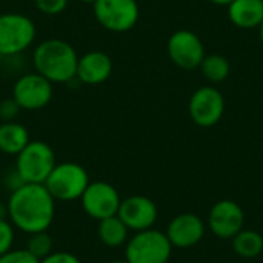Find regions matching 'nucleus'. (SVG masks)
<instances>
[{
	"instance_id": "nucleus-32",
	"label": "nucleus",
	"mask_w": 263,
	"mask_h": 263,
	"mask_svg": "<svg viewBox=\"0 0 263 263\" xmlns=\"http://www.w3.org/2000/svg\"><path fill=\"white\" fill-rule=\"evenodd\" d=\"M109 263H128L126 260H112V262H109Z\"/></svg>"
},
{
	"instance_id": "nucleus-4",
	"label": "nucleus",
	"mask_w": 263,
	"mask_h": 263,
	"mask_svg": "<svg viewBox=\"0 0 263 263\" xmlns=\"http://www.w3.org/2000/svg\"><path fill=\"white\" fill-rule=\"evenodd\" d=\"M89 182V174L82 165L74 162H62L55 163L43 185L55 202H72L82 197Z\"/></svg>"
},
{
	"instance_id": "nucleus-11",
	"label": "nucleus",
	"mask_w": 263,
	"mask_h": 263,
	"mask_svg": "<svg viewBox=\"0 0 263 263\" xmlns=\"http://www.w3.org/2000/svg\"><path fill=\"white\" fill-rule=\"evenodd\" d=\"M171 62L182 69H196L205 59V46L200 37L190 29L173 32L166 43Z\"/></svg>"
},
{
	"instance_id": "nucleus-19",
	"label": "nucleus",
	"mask_w": 263,
	"mask_h": 263,
	"mask_svg": "<svg viewBox=\"0 0 263 263\" xmlns=\"http://www.w3.org/2000/svg\"><path fill=\"white\" fill-rule=\"evenodd\" d=\"M234 253L243 259H254L263 253V236L254 230H242L233 239Z\"/></svg>"
},
{
	"instance_id": "nucleus-16",
	"label": "nucleus",
	"mask_w": 263,
	"mask_h": 263,
	"mask_svg": "<svg viewBox=\"0 0 263 263\" xmlns=\"http://www.w3.org/2000/svg\"><path fill=\"white\" fill-rule=\"evenodd\" d=\"M227 8L231 23L240 29H259L263 22V0H234Z\"/></svg>"
},
{
	"instance_id": "nucleus-3",
	"label": "nucleus",
	"mask_w": 263,
	"mask_h": 263,
	"mask_svg": "<svg viewBox=\"0 0 263 263\" xmlns=\"http://www.w3.org/2000/svg\"><path fill=\"white\" fill-rule=\"evenodd\" d=\"M37 37L31 17L22 12L0 14V57H15L26 51Z\"/></svg>"
},
{
	"instance_id": "nucleus-2",
	"label": "nucleus",
	"mask_w": 263,
	"mask_h": 263,
	"mask_svg": "<svg viewBox=\"0 0 263 263\" xmlns=\"http://www.w3.org/2000/svg\"><path fill=\"white\" fill-rule=\"evenodd\" d=\"M79 54L72 45L62 39L40 42L32 51V66L35 72L54 83H68L76 79Z\"/></svg>"
},
{
	"instance_id": "nucleus-31",
	"label": "nucleus",
	"mask_w": 263,
	"mask_h": 263,
	"mask_svg": "<svg viewBox=\"0 0 263 263\" xmlns=\"http://www.w3.org/2000/svg\"><path fill=\"white\" fill-rule=\"evenodd\" d=\"M80 2H82V3H88V5H92V3H94L96 0H80Z\"/></svg>"
},
{
	"instance_id": "nucleus-1",
	"label": "nucleus",
	"mask_w": 263,
	"mask_h": 263,
	"mask_svg": "<svg viewBox=\"0 0 263 263\" xmlns=\"http://www.w3.org/2000/svg\"><path fill=\"white\" fill-rule=\"evenodd\" d=\"M8 220L22 233L48 231L55 216V200L43 183H23L9 194Z\"/></svg>"
},
{
	"instance_id": "nucleus-10",
	"label": "nucleus",
	"mask_w": 263,
	"mask_h": 263,
	"mask_svg": "<svg viewBox=\"0 0 263 263\" xmlns=\"http://www.w3.org/2000/svg\"><path fill=\"white\" fill-rule=\"evenodd\" d=\"M83 211L94 220H103L111 216H117L120 206L119 191L108 182H89L85 193L80 197Z\"/></svg>"
},
{
	"instance_id": "nucleus-12",
	"label": "nucleus",
	"mask_w": 263,
	"mask_h": 263,
	"mask_svg": "<svg viewBox=\"0 0 263 263\" xmlns=\"http://www.w3.org/2000/svg\"><path fill=\"white\" fill-rule=\"evenodd\" d=\"M245 213L234 200H219L208 214V228L219 239H233L243 230Z\"/></svg>"
},
{
	"instance_id": "nucleus-8",
	"label": "nucleus",
	"mask_w": 263,
	"mask_h": 263,
	"mask_svg": "<svg viewBox=\"0 0 263 263\" xmlns=\"http://www.w3.org/2000/svg\"><path fill=\"white\" fill-rule=\"evenodd\" d=\"M54 94L52 83L39 72H26L20 76L12 85V99L20 109L37 111L45 108Z\"/></svg>"
},
{
	"instance_id": "nucleus-5",
	"label": "nucleus",
	"mask_w": 263,
	"mask_h": 263,
	"mask_svg": "<svg viewBox=\"0 0 263 263\" xmlns=\"http://www.w3.org/2000/svg\"><path fill=\"white\" fill-rule=\"evenodd\" d=\"M173 245L166 234L149 228L136 233L125 243V260L128 263H168Z\"/></svg>"
},
{
	"instance_id": "nucleus-6",
	"label": "nucleus",
	"mask_w": 263,
	"mask_h": 263,
	"mask_svg": "<svg viewBox=\"0 0 263 263\" xmlns=\"http://www.w3.org/2000/svg\"><path fill=\"white\" fill-rule=\"evenodd\" d=\"M55 163L52 148L42 140H31L15 156V171L25 183H45Z\"/></svg>"
},
{
	"instance_id": "nucleus-18",
	"label": "nucleus",
	"mask_w": 263,
	"mask_h": 263,
	"mask_svg": "<svg viewBox=\"0 0 263 263\" xmlns=\"http://www.w3.org/2000/svg\"><path fill=\"white\" fill-rule=\"evenodd\" d=\"M128 233H129V230L120 220L119 216H111L108 219L99 220L97 236H99L100 242L108 248L123 247L128 242Z\"/></svg>"
},
{
	"instance_id": "nucleus-20",
	"label": "nucleus",
	"mask_w": 263,
	"mask_h": 263,
	"mask_svg": "<svg viewBox=\"0 0 263 263\" xmlns=\"http://www.w3.org/2000/svg\"><path fill=\"white\" fill-rule=\"evenodd\" d=\"M199 68L202 69V74L205 76V79L210 80L211 83H220L227 80L231 71L228 59L220 54L205 55Z\"/></svg>"
},
{
	"instance_id": "nucleus-21",
	"label": "nucleus",
	"mask_w": 263,
	"mask_h": 263,
	"mask_svg": "<svg viewBox=\"0 0 263 263\" xmlns=\"http://www.w3.org/2000/svg\"><path fill=\"white\" fill-rule=\"evenodd\" d=\"M28 236L29 239H28L26 250L34 257L42 260L52 253V237L48 234V231H39V233H32Z\"/></svg>"
},
{
	"instance_id": "nucleus-26",
	"label": "nucleus",
	"mask_w": 263,
	"mask_h": 263,
	"mask_svg": "<svg viewBox=\"0 0 263 263\" xmlns=\"http://www.w3.org/2000/svg\"><path fill=\"white\" fill-rule=\"evenodd\" d=\"M40 263H82L77 256H74L72 253L68 251H52L49 256H46L45 259H42Z\"/></svg>"
},
{
	"instance_id": "nucleus-7",
	"label": "nucleus",
	"mask_w": 263,
	"mask_h": 263,
	"mask_svg": "<svg viewBox=\"0 0 263 263\" xmlns=\"http://www.w3.org/2000/svg\"><path fill=\"white\" fill-rule=\"evenodd\" d=\"M92 12L99 25L111 32L131 31L140 17L137 0H96Z\"/></svg>"
},
{
	"instance_id": "nucleus-29",
	"label": "nucleus",
	"mask_w": 263,
	"mask_h": 263,
	"mask_svg": "<svg viewBox=\"0 0 263 263\" xmlns=\"http://www.w3.org/2000/svg\"><path fill=\"white\" fill-rule=\"evenodd\" d=\"M211 3H214V5H217V6H228V5H231L234 0H210Z\"/></svg>"
},
{
	"instance_id": "nucleus-25",
	"label": "nucleus",
	"mask_w": 263,
	"mask_h": 263,
	"mask_svg": "<svg viewBox=\"0 0 263 263\" xmlns=\"http://www.w3.org/2000/svg\"><path fill=\"white\" fill-rule=\"evenodd\" d=\"M20 106L17 105V102L9 97L0 102V120L2 122H12L17 119L18 112H20Z\"/></svg>"
},
{
	"instance_id": "nucleus-14",
	"label": "nucleus",
	"mask_w": 263,
	"mask_h": 263,
	"mask_svg": "<svg viewBox=\"0 0 263 263\" xmlns=\"http://www.w3.org/2000/svg\"><path fill=\"white\" fill-rule=\"evenodd\" d=\"M205 223L203 220L193 213H183L176 216L168 228L166 237L176 248H191L196 247L205 236Z\"/></svg>"
},
{
	"instance_id": "nucleus-24",
	"label": "nucleus",
	"mask_w": 263,
	"mask_h": 263,
	"mask_svg": "<svg viewBox=\"0 0 263 263\" xmlns=\"http://www.w3.org/2000/svg\"><path fill=\"white\" fill-rule=\"evenodd\" d=\"M0 263H40L26 248L25 250H9L3 256H0Z\"/></svg>"
},
{
	"instance_id": "nucleus-13",
	"label": "nucleus",
	"mask_w": 263,
	"mask_h": 263,
	"mask_svg": "<svg viewBox=\"0 0 263 263\" xmlns=\"http://www.w3.org/2000/svg\"><path fill=\"white\" fill-rule=\"evenodd\" d=\"M157 206L146 196H129L120 202L117 216L129 231L139 233L154 227L157 222Z\"/></svg>"
},
{
	"instance_id": "nucleus-30",
	"label": "nucleus",
	"mask_w": 263,
	"mask_h": 263,
	"mask_svg": "<svg viewBox=\"0 0 263 263\" xmlns=\"http://www.w3.org/2000/svg\"><path fill=\"white\" fill-rule=\"evenodd\" d=\"M259 35H260V42L263 43V22L260 23V26H259Z\"/></svg>"
},
{
	"instance_id": "nucleus-33",
	"label": "nucleus",
	"mask_w": 263,
	"mask_h": 263,
	"mask_svg": "<svg viewBox=\"0 0 263 263\" xmlns=\"http://www.w3.org/2000/svg\"><path fill=\"white\" fill-rule=\"evenodd\" d=\"M228 263H237V262H228Z\"/></svg>"
},
{
	"instance_id": "nucleus-23",
	"label": "nucleus",
	"mask_w": 263,
	"mask_h": 263,
	"mask_svg": "<svg viewBox=\"0 0 263 263\" xmlns=\"http://www.w3.org/2000/svg\"><path fill=\"white\" fill-rule=\"evenodd\" d=\"M34 3L35 8L45 15H59L68 6V0H34Z\"/></svg>"
},
{
	"instance_id": "nucleus-27",
	"label": "nucleus",
	"mask_w": 263,
	"mask_h": 263,
	"mask_svg": "<svg viewBox=\"0 0 263 263\" xmlns=\"http://www.w3.org/2000/svg\"><path fill=\"white\" fill-rule=\"evenodd\" d=\"M23 183H25V182H23L22 177L18 176V173L15 171V168H14L12 171H9V173L5 176V186H6L11 193L15 191L17 188H20Z\"/></svg>"
},
{
	"instance_id": "nucleus-28",
	"label": "nucleus",
	"mask_w": 263,
	"mask_h": 263,
	"mask_svg": "<svg viewBox=\"0 0 263 263\" xmlns=\"http://www.w3.org/2000/svg\"><path fill=\"white\" fill-rule=\"evenodd\" d=\"M0 219H8V205L0 203Z\"/></svg>"
},
{
	"instance_id": "nucleus-15",
	"label": "nucleus",
	"mask_w": 263,
	"mask_h": 263,
	"mask_svg": "<svg viewBox=\"0 0 263 263\" xmlns=\"http://www.w3.org/2000/svg\"><path fill=\"white\" fill-rule=\"evenodd\" d=\"M112 74V60L105 51L92 49L79 55L76 77L89 86L105 83Z\"/></svg>"
},
{
	"instance_id": "nucleus-17",
	"label": "nucleus",
	"mask_w": 263,
	"mask_h": 263,
	"mask_svg": "<svg viewBox=\"0 0 263 263\" xmlns=\"http://www.w3.org/2000/svg\"><path fill=\"white\" fill-rule=\"evenodd\" d=\"M29 131L25 125L12 120L0 123V153L6 156H17L28 143Z\"/></svg>"
},
{
	"instance_id": "nucleus-22",
	"label": "nucleus",
	"mask_w": 263,
	"mask_h": 263,
	"mask_svg": "<svg viewBox=\"0 0 263 263\" xmlns=\"http://www.w3.org/2000/svg\"><path fill=\"white\" fill-rule=\"evenodd\" d=\"M14 227L8 219H0V256L12 250L14 243Z\"/></svg>"
},
{
	"instance_id": "nucleus-9",
	"label": "nucleus",
	"mask_w": 263,
	"mask_h": 263,
	"mask_svg": "<svg viewBox=\"0 0 263 263\" xmlns=\"http://www.w3.org/2000/svg\"><path fill=\"white\" fill-rule=\"evenodd\" d=\"M191 120L200 128L216 126L225 112V97L214 86H202L196 89L188 103Z\"/></svg>"
}]
</instances>
